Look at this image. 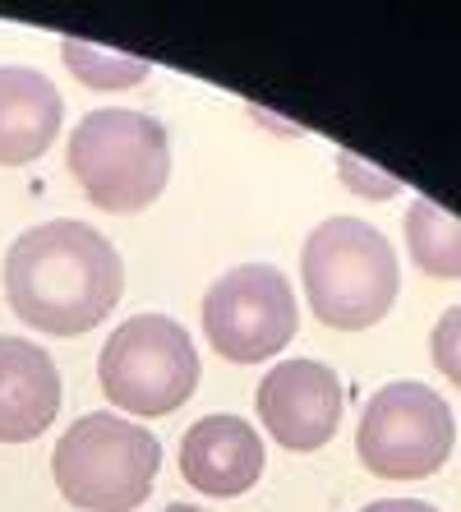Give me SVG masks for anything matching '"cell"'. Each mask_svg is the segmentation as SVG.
I'll use <instances>...</instances> for the list:
<instances>
[{
  "mask_svg": "<svg viewBox=\"0 0 461 512\" xmlns=\"http://www.w3.org/2000/svg\"><path fill=\"white\" fill-rule=\"evenodd\" d=\"M120 291H125V263L116 245L74 217L24 231L5 254L10 310L37 333H88L116 310Z\"/></svg>",
  "mask_w": 461,
  "mask_h": 512,
  "instance_id": "cell-1",
  "label": "cell"
},
{
  "mask_svg": "<svg viewBox=\"0 0 461 512\" xmlns=\"http://www.w3.org/2000/svg\"><path fill=\"white\" fill-rule=\"evenodd\" d=\"M309 310L337 333H365L397 305L402 263L392 240L360 217H328L300 254Z\"/></svg>",
  "mask_w": 461,
  "mask_h": 512,
  "instance_id": "cell-2",
  "label": "cell"
},
{
  "mask_svg": "<svg viewBox=\"0 0 461 512\" xmlns=\"http://www.w3.org/2000/svg\"><path fill=\"white\" fill-rule=\"evenodd\" d=\"M162 443L134 420L93 416L74 420L51 453V476L70 508L83 512H134L153 494Z\"/></svg>",
  "mask_w": 461,
  "mask_h": 512,
  "instance_id": "cell-3",
  "label": "cell"
},
{
  "mask_svg": "<svg viewBox=\"0 0 461 512\" xmlns=\"http://www.w3.org/2000/svg\"><path fill=\"white\" fill-rule=\"evenodd\" d=\"M70 176L102 213H139L166 190L171 143L153 116L107 107L83 116L70 134Z\"/></svg>",
  "mask_w": 461,
  "mask_h": 512,
  "instance_id": "cell-4",
  "label": "cell"
},
{
  "mask_svg": "<svg viewBox=\"0 0 461 512\" xmlns=\"http://www.w3.org/2000/svg\"><path fill=\"white\" fill-rule=\"evenodd\" d=\"M102 393L130 416H171L199 388V351L166 314H134L120 323L97 360Z\"/></svg>",
  "mask_w": 461,
  "mask_h": 512,
  "instance_id": "cell-5",
  "label": "cell"
},
{
  "mask_svg": "<svg viewBox=\"0 0 461 512\" xmlns=\"http://www.w3.org/2000/svg\"><path fill=\"white\" fill-rule=\"evenodd\" d=\"M452 439H457V420L452 406L415 379L383 383L369 397L360 434H355V453L379 480H425L448 462Z\"/></svg>",
  "mask_w": 461,
  "mask_h": 512,
  "instance_id": "cell-6",
  "label": "cell"
},
{
  "mask_svg": "<svg viewBox=\"0 0 461 512\" xmlns=\"http://www.w3.org/2000/svg\"><path fill=\"white\" fill-rule=\"evenodd\" d=\"M296 291L272 263H240L203 296V337L231 365H254L286 351L296 337Z\"/></svg>",
  "mask_w": 461,
  "mask_h": 512,
  "instance_id": "cell-7",
  "label": "cell"
},
{
  "mask_svg": "<svg viewBox=\"0 0 461 512\" xmlns=\"http://www.w3.org/2000/svg\"><path fill=\"white\" fill-rule=\"evenodd\" d=\"M259 420L291 453H314L342 425V379L323 360H282L259 383Z\"/></svg>",
  "mask_w": 461,
  "mask_h": 512,
  "instance_id": "cell-8",
  "label": "cell"
},
{
  "mask_svg": "<svg viewBox=\"0 0 461 512\" xmlns=\"http://www.w3.org/2000/svg\"><path fill=\"white\" fill-rule=\"evenodd\" d=\"M180 476L208 499H236L259 485L263 439L240 416H203L180 439Z\"/></svg>",
  "mask_w": 461,
  "mask_h": 512,
  "instance_id": "cell-9",
  "label": "cell"
},
{
  "mask_svg": "<svg viewBox=\"0 0 461 512\" xmlns=\"http://www.w3.org/2000/svg\"><path fill=\"white\" fill-rule=\"evenodd\" d=\"M60 411L56 360L28 337H0V443H33Z\"/></svg>",
  "mask_w": 461,
  "mask_h": 512,
  "instance_id": "cell-10",
  "label": "cell"
},
{
  "mask_svg": "<svg viewBox=\"0 0 461 512\" xmlns=\"http://www.w3.org/2000/svg\"><path fill=\"white\" fill-rule=\"evenodd\" d=\"M60 102L56 84L28 65H0V167L37 162L60 139Z\"/></svg>",
  "mask_w": 461,
  "mask_h": 512,
  "instance_id": "cell-11",
  "label": "cell"
},
{
  "mask_svg": "<svg viewBox=\"0 0 461 512\" xmlns=\"http://www.w3.org/2000/svg\"><path fill=\"white\" fill-rule=\"evenodd\" d=\"M406 250L429 277H461V222L434 199H411L406 213Z\"/></svg>",
  "mask_w": 461,
  "mask_h": 512,
  "instance_id": "cell-12",
  "label": "cell"
},
{
  "mask_svg": "<svg viewBox=\"0 0 461 512\" xmlns=\"http://www.w3.org/2000/svg\"><path fill=\"white\" fill-rule=\"evenodd\" d=\"M60 56L70 65V74L88 88H102V93H116V88H134L148 79V60L125 56V51L111 47H93V42H79V37H65L60 42Z\"/></svg>",
  "mask_w": 461,
  "mask_h": 512,
  "instance_id": "cell-13",
  "label": "cell"
},
{
  "mask_svg": "<svg viewBox=\"0 0 461 512\" xmlns=\"http://www.w3.org/2000/svg\"><path fill=\"white\" fill-rule=\"evenodd\" d=\"M429 356L443 370V379H452L461 388V305L438 314L434 337H429Z\"/></svg>",
  "mask_w": 461,
  "mask_h": 512,
  "instance_id": "cell-14",
  "label": "cell"
},
{
  "mask_svg": "<svg viewBox=\"0 0 461 512\" xmlns=\"http://www.w3.org/2000/svg\"><path fill=\"white\" fill-rule=\"evenodd\" d=\"M337 167H342L346 190L365 194V199H392V194H397V176H383L379 167H369L365 157L342 153V157H337Z\"/></svg>",
  "mask_w": 461,
  "mask_h": 512,
  "instance_id": "cell-15",
  "label": "cell"
},
{
  "mask_svg": "<svg viewBox=\"0 0 461 512\" xmlns=\"http://www.w3.org/2000/svg\"><path fill=\"white\" fill-rule=\"evenodd\" d=\"M360 512H438V508L425 503V499H379V503H369V508H360Z\"/></svg>",
  "mask_w": 461,
  "mask_h": 512,
  "instance_id": "cell-16",
  "label": "cell"
},
{
  "mask_svg": "<svg viewBox=\"0 0 461 512\" xmlns=\"http://www.w3.org/2000/svg\"><path fill=\"white\" fill-rule=\"evenodd\" d=\"M166 512H208V508H190V503H171Z\"/></svg>",
  "mask_w": 461,
  "mask_h": 512,
  "instance_id": "cell-17",
  "label": "cell"
}]
</instances>
